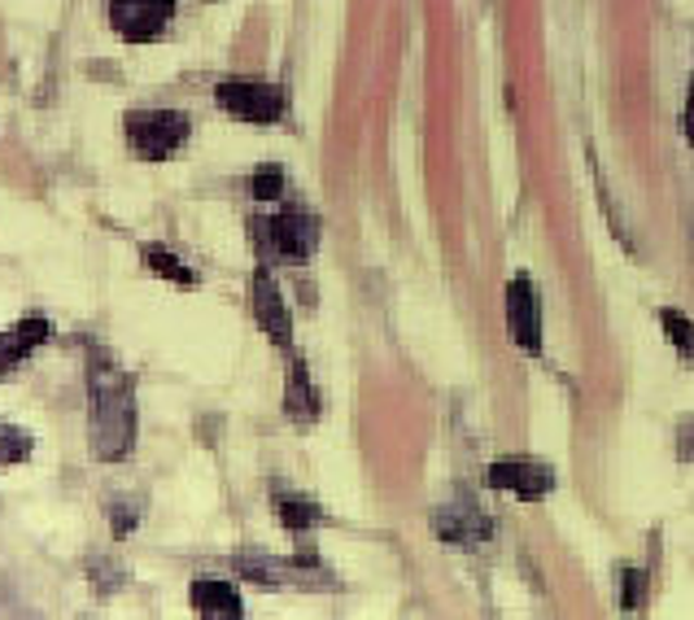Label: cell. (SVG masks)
Masks as SVG:
<instances>
[{"label":"cell","instance_id":"20","mask_svg":"<svg viewBox=\"0 0 694 620\" xmlns=\"http://www.w3.org/2000/svg\"><path fill=\"white\" fill-rule=\"evenodd\" d=\"M677 455H681L685 463H694V424H685V429L677 433Z\"/></svg>","mask_w":694,"mask_h":620},{"label":"cell","instance_id":"11","mask_svg":"<svg viewBox=\"0 0 694 620\" xmlns=\"http://www.w3.org/2000/svg\"><path fill=\"white\" fill-rule=\"evenodd\" d=\"M188 598H193V611L206 616V620H240L245 616L240 594L227 581H193Z\"/></svg>","mask_w":694,"mask_h":620},{"label":"cell","instance_id":"14","mask_svg":"<svg viewBox=\"0 0 694 620\" xmlns=\"http://www.w3.org/2000/svg\"><path fill=\"white\" fill-rule=\"evenodd\" d=\"M140 258H145V266H149V271L166 275L171 284H184V288H188V284H197L193 266H184V262H179V258H175L166 245H145V249H140Z\"/></svg>","mask_w":694,"mask_h":620},{"label":"cell","instance_id":"1","mask_svg":"<svg viewBox=\"0 0 694 620\" xmlns=\"http://www.w3.org/2000/svg\"><path fill=\"white\" fill-rule=\"evenodd\" d=\"M88 433H92V455L101 463L127 459V450L136 442L132 381L119 368H110V363H92V416H88Z\"/></svg>","mask_w":694,"mask_h":620},{"label":"cell","instance_id":"4","mask_svg":"<svg viewBox=\"0 0 694 620\" xmlns=\"http://www.w3.org/2000/svg\"><path fill=\"white\" fill-rule=\"evenodd\" d=\"M171 14H175V0H110V23L132 45L158 40Z\"/></svg>","mask_w":694,"mask_h":620},{"label":"cell","instance_id":"15","mask_svg":"<svg viewBox=\"0 0 694 620\" xmlns=\"http://www.w3.org/2000/svg\"><path fill=\"white\" fill-rule=\"evenodd\" d=\"M32 450H36V442H32L23 429L0 424V468H18V463H27Z\"/></svg>","mask_w":694,"mask_h":620},{"label":"cell","instance_id":"5","mask_svg":"<svg viewBox=\"0 0 694 620\" xmlns=\"http://www.w3.org/2000/svg\"><path fill=\"white\" fill-rule=\"evenodd\" d=\"M507 328L524 355H542V301L529 275H516L507 284Z\"/></svg>","mask_w":694,"mask_h":620},{"label":"cell","instance_id":"13","mask_svg":"<svg viewBox=\"0 0 694 620\" xmlns=\"http://www.w3.org/2000/svg\"><path fill=\"white\" fill-rule=\"evenodd\" d=\"M275 516H280V524H284L288 533H306V529H314V524L323 520L319 503H310V498H301V494H275Z\"/></svg>","mask_w":694,"mask_h":620},{"label":"cell","instance_id":"7","mask_svg":"<svg viewBox=\"0 0 694 620\" xmlns=\"http://www.w3.org/2000/svg\"><path fill=\"white\" fill-rule=\"evenodd\" d=\"M267 240L284 262H306L319 245V219L306 210H284V214L267 219Z\"/></svg>","mask_w":694,"mask_h":620},{"label":"cell","instance_id":"9","mask_svg":"<svg viewBox=\"0 0 694 620\" xmlns=\"http://www.w3.org/2000/svg\"><path fill=\"white\" fill-rule=\"evenodd\" d=\"M437 537L442 542H450V546H476V542H485L489 537V516L485 511H476V503L472 498H459V503H450V507H442L437 511Z\"/></svg>","mask_w":694,"mask_h":620},{"label":"cell","instance_id":"3","mask_svg":"<svg viewBox=\"0 0 694 620\" xmlns=\"http://www.w3.org/2000/svg\"><path fill=\"white\" fill-rule=\"evenodd\" d=\"M214 101H219L227 114L245 119V123H275V119L284 114L280 88H271V84H262V79H223V84L214 88Z\"/></svg>","mask_w":694,"mask_h":620},{"label":"cell","instance_id":"6","mask_svg":"<svg viewBox=\"0 0 694 620\" xmlns=\"http://www.w3.org/2000/svg\"><path fill=\"white\" fill-rule=\"evenodd\" d=\"M249 306H253V320H258V328L275 342V346H288L293 342V320H288V306H284V297H280V284L271 280V271L267 266H258L253 271V280H249Z\"/></svg>","mask_w":694,"mask_h":620},{"label":"cell","instance_id":"2","mask_svg":"<svg viewBox=\"0 0 694 620\" xmlns=\"http://www.w3.org/2000/svg\"><path fill=\"white\" fill-rule=\"evenodd\" d=\"M123 127H127L132 153L145 162H162L188 140V114L179 110H132Z\"/></svg>","mask_w":694,"mask_h":620},{"label":"cell","instance_id":"17","mask_svg":"<svg viewBox=\"0 0 694 620\" xmlns=\"http://www.w3.org/2000/svg\"><path fill=\"white\" fill-rule=\"evenodd\" d=\"M249 193H253L258 201H275V197L284 193V171H280V166H258V171L249 175Z\"/></svg>","mask_w":694,"mask_h":620},{"label":"cell","instance_id":"19","mask_svg":"<svg viewBox=\"0 0 694 620\" xmlns=\"http://www.w3.org/2000/svg\"><path fill=\"white\" fill-rule=\"evenodd\" d=\"M110 516H114V533H119V537H127V533L136 529V520H140V511H136L127 498H119V503L110 507Z\"/></svg>","mask_w":694,"mask_h":620},{"label":"cell","instance_id":"12","mask_svg":"<svg viewBox=\"0 0 694 620\" xmlns=\"http://www.w3.org/2000/svg\"><path fill=\"white\" fill-rule=\"evenodd\" d=\"M319 411H323L319 389L310 385L306 363H301V359H293V368H288V385H284V416H288L293 424H314V420H319Z\"/></svg>","mask_w":694,"mask_h":620},{"label":"cell","instance_id":"16","mask_svg":"<svg viewBox=\"0 0 694 620\" xmlns=\"http://www.w3.org/2000/svg\"><path fill=\"white\" fill-rule=\"evenodd\" d=\"M659 324H664V337H668L685 359H694V324L681 315V310H659Z\"/></svg>","mask_w":694,"mask_h":620},{"label":"cell","instance_id":"21","mask_svg":"<svg viewBox=\"0 0 694 620\" xmlns=\"http://www.w3.org/2000/svg\"><path fill=\"white\" fill-rule=\"evenodd\" d=\"M681 127H685V140L694 145V84H690V101H685V119H681Z\"/></svg>","mask_w":694,"mask_h":620},{"label":"cell","instance_id":"18","mask_svg":"<svg viewBox=\"0 0 694 620\" xmlns=\"http://www.w3.org/2000/svg\"><path fill=\"white\" fill-rule=\"evenodd\" d=\"M642 598H646V576H642V568H629V572H624V598H620V607H624V611H637Z\"/></svg>","mask_w":694,"mask_h":620},{"label":"cell","instance_id":"8","mask_svg":"<svg viewBox=\"0 0 694 620\" xmlns=\"http://www.w3.org/2000/svg\"><path fill=\"white\" fill-rule=\"evenodd\" d=\"M485 481L494 489L516 494V498H546L555 489V472L546 463H533V459H503L485 472Z\"/></svg>","mask_w":694,"mask_h":620},{"label":"cell","instance_id":"10","mask_svg":"<svg viewBox=\"0 0 694 620\" xmlns=\"http://www.w3.org/2000/svg\"><path fill=\"white\" fill-rule=\"evenodd\" d=\"M49 333H53V328H49L45 315H32V320H23V324H14V328L0 333V381L14 376L18 363H27V355L49 342Z\"/></svg>","mask_w":694,"mask_h":620}]
</instances>
